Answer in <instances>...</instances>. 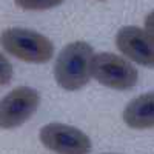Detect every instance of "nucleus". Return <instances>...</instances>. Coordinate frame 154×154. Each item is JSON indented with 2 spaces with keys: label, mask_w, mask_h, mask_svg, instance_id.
Listing matches in <instances>:
<instances>
[{
  "label": "nucleus",
  "mask_w": 154,
  "mask_h": 154,
  "mask_svg": "<svg viewBox=\"0 0 154 154\" xmlns=\"http://www.w3.org/2000/svg\"><path fill=\"white\" fill-rule=\"evenodd\" d=\"M93 46L86 42H71L60 51L54 65L56 82L66 91H77L83 88L91 74Z\"/></svg>",
  "instance_id": "f257e3e1"
},
{
  "label": "nucleus",
  "mask_w": 154,
  "mask_h": 154,
  "mask_svg": "<svg viewBox=\"0 0 154 154\" xmlns=\"http://www.w3.org/2000/svg\"><path fill=\"white\" fill-rule=\"evenodd\" d=\"M0 45L8 54L28 63H46L54 56V45L37 31L8 28L0 34Z\"/></svg>",
  "instance_id": "f03ea898"
},
{
  "label": "nucleus",
  "mask_w": 154,
  "mask_h": 154,
  "mask_svg": "<svg viewBox=\"0 0 154 154\" xmlns=\"http://www.w3.org/2000/svg\"><path fill=\"white\" fill-rule=\"evenodd\" d=\"M91 74L103 86L119 91L131 89L139 80L136 66L126 59L111 53H100L93 57Z\"/></svg>",
  "instance_id": "7ed1b4c3"
},
{
  "label": "nucleus",
  "mask_w": 154,
  "mask_h": 154,
  "mask_svg": "<svg viewBox=\"0 0 154 154\" xmlns=\"http://www.w3.org/2000/svg\"><path fill=\"white\" fill-rule=\"evenodd\" d=\"M40 105V94L34 88L19 86L0 100V128L12 130L23 125Z\"/></svg>",
  "instance_id": "20e7f679"
},
{
  "label": "nucleus",
  "mask_w": 154,
  "mask_h": 154,
  "mask_svg": "<svg viewBox=\"0 0 154 154\" xmlns=\"http://www.w3.org/2000/svg\"><path fill=\"white\" fill-rule=\"evenodd\" d=\"M40 142L57 154H88L91 151L89 137L74 126L65 123H48L38 133Z\"/></svg>",
  "instance_id": "39448f33"
},
{
  "label": "nucleus",
  "mask_w": 154,
  "mask_h": 154,
  "mask_svg": "<svg viewBox=\"0 0 154 154\" xmlns=\"http://www.w3.org/2000/svg\"><path fill=\"white\" fill-rule=\"evenodd\" d=\"M116 46L130 60L154 68V34L137 26H123L116 35Z\"/></svg>",
  "instance_id": "423d86ee"
},
{
  "label": "nucleus",
  "mask_w": 154,
  "mask_h": 154,
  "mask_svg": "<svg viewBox=\"0 0 154 154\" xmlns=\"http://www.w3.org/2000/svg\"><path fill=\"white\" fill-rule=\"evenodd\" d=\"M123 122L134 130L154 128V91L133 99L123 109Z\"/></svg>",
  "instance_id": "0eeeda50"
},
{
  "label": "nucleus",
  "mask_w": 154,
  "mask_h": 154,
  "mask_svg": "<svg viewBox=\"0 0 154 154\" xmlns=\"http://www.w3.org/2000/svg\"><path fill=\"white\" fill-rule=\"evenodd\" d=\"M65 0H14V3L25 11H45L62 5Z\"/></svg>",
  "instance_id": "6e6552de"
},
{
  "label": "nucleus",
  "mask_w": 154,
  "mask_h": 154,
  "mask_svg": "<svg viewBox=\"0 0 154 154\" xmlns=\"http://www.w3.org/2000/svg\"><path fill=\"white\" fill-rule=\"evenodd\" d=\"M12 79V65L11 62L0 53V86L8 85Z\"/></svg>",
  "instance_id": "1a4fd4ad"
},
{
  "label": "nucleus",
  "mask_w": 154,
  "mask_h": 154,
  "mask_svg": "<svg viewBox=\"0 0 154 154\" xmlns=\"http://www.w3.org/2000/svg\"><path fill=\"white\" fill-rule=\"evenodd\" d=\"M145 28L154 34V11H151L149 14L145 17Z\"/></svg>",
  "instance_id": "9d476101"
},
{
  "label": "nucleus",
  "mask_w": 154,
  "mask_h": 154,
  "mask_svg": "<svg viewBox=\"0 0 154 154\" xmlns=\"http://www.w3.org/2000/svg\"><path fill=\"white\" fill-rule=\"evenodd\" d=\"M100 2H103V0H100Z\"/></svg>",
  "instance_id": "9b49d317"
}]
</instances>
